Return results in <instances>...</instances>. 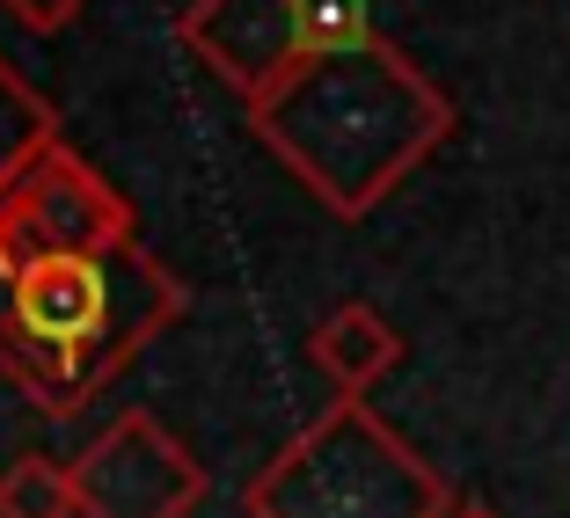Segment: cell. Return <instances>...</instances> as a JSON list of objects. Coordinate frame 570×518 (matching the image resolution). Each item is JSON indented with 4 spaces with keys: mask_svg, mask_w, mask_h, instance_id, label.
Instances as JSON below:
<instances>
[{
    "mask_svg": "<svg viewBox=\"0 0 570 518\" xmlns=\"http://www.w3.org/2000/svg\"><path fill=\"white\" fill-rule=\"evenodd\" d=\"M184 307L190 292L139 241L102 256H37L0 270V372L37 417L67 424Z\"/></svg>",
    "mask_w": 570,
    "mask_h": 518,
    "instance_id": "2",
    "label": "cell"
},
{
    "mask_svg": "<svg viewBox=\"0 0 570 518\" xmlns=\"http://www.w3.org/2000/svg\"><path fill=\"white\" fill-rule=\"evenodd\" d=\"M249 518H446L453 489L417 446L387 431L366 395H336L242 489Z\"/></svg>",
    "mask_w": 570,
    "mask_h": 518,
    "instance_id": "3",
    "label": "cell"
},
{
    "mask_svg": "<svg viewBox=\"0 0 570 518\" xmlns=\"http://www.w3.org/2000/svg\"><path fill=\"white\" fill-rule=\"evenodd\" d=\"M0 8H8V16H16L22 30H37V37H45V30H67V22L88 8V0H0Z\"/></svg>",
    "mask_w": 570,
    "mask_h": 518,
    "instance_id": "11",
    "label": "cell"
},
{
    "mask_svg": "<svg viewBox=\"0 0 570 518\" xmlns=\"http://www.w3.org/2000/svg\"><path fill=\"white\" fill-rule=\"evenodd\" d=\"M59 139V118H51V102L37 96L30 81H22L8 59H0V183L16 176L22 161H30L37 147H51Z\"/></svg>",
    "mask_w": 570,
    "mask_h": 518,
    "instance_id": "9",
    "label": "cell"
},
{
    "mask_svg": "<svg viewBox=\"0 0 570 518\" xmlns=\"http://www.w3.org/2000/svg\"><path fill=\"white\" fill-rule=\"evenodd\" d=\"M73 511H81L73 468H59L45 452H16L0 468V518H73Z\"/></svg>",
    "mask_w": 570,
    "mask_h": 518,
    "instance_id": "8",
    "label": "cell"
},
{
    "mask_svg": "<svg viewBox=\"0 0 570 518\" xmlns=\"http://www.w3.org/2000/svg\"><path fill=\"white\" fill-rule=\"evenodd\" d=\"M125 241H139L132 198H118L67 139L37 147L0 183V270H22L37 256H102Z\"/></svg>",
    "mask_w": 570,
    "mask_h": 518,
    "instance_id": "4",
    "label": "cell"
},
{
    "mask_svg": "<svg viewBox=\"0 0 570 518\" xmlns=\"http://www.w3.org/2000/svg\"><path fill=\"white\" fill-rule=\"evenodd\" d=\"M301 8V44L307 51H352L373 44V0H293Z\"/></svg>",
    "mask_w": 570,
    "mask_h": 518,
    "instance_id": "10",
    "label": "cell"
},
{
    "mask_svg": "<svg viewBox=\"0 0 570 518\" xmlns=\"http://www.w3.org/2000/svg\"><path fill=\"white\" fill-rule=\"evenodd\" d=\"M446 518H498V511H490V504H453Z\"/></svg>",
    "mask_w": 570,
    "mask_h": 518,
    "instance_id": "12",
    "label": "cell"
},
{
    "mask_svg": "<svg viewBox=\"0 0 570 518\" xmlns=\"http://www.w3.org/2000/svg\"><path fill=\"white\" fill-rule=\"evenodd\" d=\"M81 518H190L205 504V468L147 409L110 417L73 460Z\"/></svg>",
    "mask_w": 570,
    "mask_h": 518,
    "instance_id": "5",
    "label": "cell"
},
{
    "mask_svg": "<svg viewBox=\"0 0 570 518\" xmlns=\"http://www.w3.org/2000/svg\"><path fill=\"white\" fill-rule=\"evenodd\" d=\"M307 351H315V366L336 380V395H366L373 380H387V372L403 366V336L387 329L366 300H344L315 321Z\"/></svg>",
    "mask_w": 570,
    "mask_h": 518,
    "instance_id": "7",
    "label": "cell"
},
{
    "mask_svg": "<svg viewBox=\"0 0 570 518\" xmlns=\"http://www.w3.org/2000/svg\"><path fill=\"white\" fill-rule=\"evenodd\" d=\"M176 44L205 59L242 102H264L307 59L293 0H190L176 16Z\"/></svg>",
    "mask_w": 570,
    "mask_h": 518,
    "instance_id": "6",
    "label": "cell"
},
{
    "mask_svg": "<svg viewBox=\"0 0 570 518\" xmlns=\"http://www.w3.org/2000/svg\"><path fill=\"white\" fill-rule=\"evenodd\" d=\"M249 132L336 219H366L453 139V102L410 51L373 37L352 51H307L264 102H249Z\"/></svg>",
    "mask_w": 570,
    "mask_h": 518,
    "instance_id": "1",
    "label": "cell"
}]
</instances>
